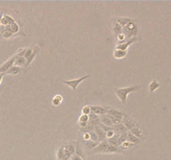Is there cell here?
Masks as SVG:
<instances>
[{
    "label": "cell",
    "mask_w": 171,
    "mask_h": 160,
    "mask_svg": "<svg viewBox=\"0 0 171 160\" xmlns=\"http://www.w3.org/2000/svg\"><path fill=\"white\" fill-rule=\"evenodd\" d=\"M32 54H33V49H28L27 50H26V52H25V54H24V58L26 60L28 59V58L30 57L31 55H32Z\"/></svg>",
    "instance_id": "obj_35"
},
{
    "label": "cell",
    "mask_w": 171,
    "mask_h": 160,
    "mask_svg": "<svg viewBox=\"0 0 171 160\" xmlns=\"http://www.w3.org/2000/svg\"><path fill=\"white\" fill-rule=\"evenodd\" d=\"M89 133V137H90V140L94 142H99V139H98V136H97L96 133L94 131H92Z\"/></svg>",
    "instance_id": "obj_30"
},
{
    "label": "cell",
    "mask_w": 171,
    "mask_h": 160,
    "mask_svg": "<svg viewBox=\"0 0 171 160\" xmlns=\"http://www.w3.org/2000/svg\"><path fill=\"white\" fill-rule=\"evenodd\" d=\"M83 139H84L85 141H88V140H90L89 133H84V135H83Z\"/></svg>",
    "instance_id": "obj_42"
},
{
    "label": "cell",
    "mask_w": 171,
    "mask_h": 160,
    "mask_svg": "<svg viewBox=\"0 0 171 160\" xmlns=\"http://www.w3.org/2000/svg\"><path fill=\"white\" fill-rule=\"evenodd\" d=\"M10 29H11L12 33H17V32L19 31V25L17 24L16 23H14V24L10 25Z\"/></svg>",
    "instance_id": "obj_31"
},
{
    "label": "cell",
    "mask_w": 171,
    "mask_h": 160,
    "mask_svg": "<svg viewBox=\"0 0 171 160\" xmlns=\"http://www.w3.org/2000/svg\"><path fill=\"white\" fill-rule=\"evenodd\" d=\"M94 130V126H91V125H89V124H88L84 128H80V132H82V133H88Z\"/></svg>",
    "instance_id": "obj_24"
},
{
    "label": "cell",
    "mask_w": 171,
    "mask_h": 160,
    "mask_svg": "<svg viewBox=\"0 0 171 160\" xmlns=\"http://www.w3.org/2000/svg\"><path fill=\"white\" fill-rule=\"evenodd\" d=\"M4 18H5V19H7V21H8V25H11V24H14V23H15V21H14V19H13L12 17L8 16V15H5V16H4Z\"/></svg>",
    "instance_id": "obj_37"
},
{
    "label": "cell",
    "mask_w": 171,
    "mask_h": 160,
    "mask_svg": "<svg viewBox=\"0 0 171 160\" xmlns=\"http://www.w3.org/2000/svg\"><path fill=\"white\" fill-rule=\"evenodd\" d=\"M126 54H127V51H123V50H119V49H116L113 54V57L117 58V59L123 58L126 56Z\"/></svg>",
    "instance_id": "obj_15"
},
{
    "label": "cell",
    "mask_w": 171,
    "mask_h": 160,
    "mask_svg": "<svg viewBox=\"0 0 171 160\" xmlns=\"http://www.w3.org/2000/svg\"><path fill=\"white\" fill-rule=\"evenodd\" d=\"M64 147H62V148H60V149H58V154H57V158H58V160L62 159L63 155H64Z\"/></svg>",
    "instance_id": "obj_33"
},
{
    "label": "cell",
    "mask_w": 171,
    "mask_h": 160,
    "mask_svg": "<svg viewBox=\"0 0 171 160\" xmlns=\"http://www.w3.org/2000/svg\"><path fill=\"white\" fill-rule=\"evenodd\" d=\"M62 101H63V97H62L61 95H56L55 97L53 98L52 104L53 106L60 105V103Z\"/></svg>",
    "instance_id": "obj_23"
},
{
    "label": "cell",
    "mask_w": 171,
    "mask_h": 160,
    "mask_svg": "<svg viewBox=\"0 0 171 160\" xmlns=\"http://www.w3.org/2000/svg\"><path fill=\"white\" fill-rule=\"evenodd\" d=\"M138 40V38L137 37H134L132 38H130V39H128L125 43L122 44H119L118 46H117V49H119V50H123V51H127V49L132 44H134L135 42Z\"/></svg>",
    "instance_id": "obj_6"
},
{
    "label": "cell",
    "mask_w": 171,
    "mask_h": 160,
    "mask_svg": "<svg viewBox=\"0 0 171 160\" xmlns=\"http://www.w3.org/2000/svg\"><path fill=\"white\" fill-rule=\"evenodd\" d=\"M106 153H123V151L120 150L118 147L113 146V145H110V144H109V147H108L107 152Z\"/></svg>",
    "instance_id": "obj_25"
},
{
    "label": "cell",
    "mask_w": 171,
    "mask_h": 160,
    "mask_svg": "<svg viewBox=\"0 0 171 160\" xmlns=\"http://www.w3.org/2000/svg\"><path fill=\"white\" fill-rule=\"evenodd\" d=\"M64 149H67L72 155L75 154V147L72 144H67L66 146L64 147Z\"/></svg>",
    "instance_id": "obj_28"
},
{
    "label": "cell",
    "mask_w": 171,
    "mask_h": 160,
    "mask_svg": "<svg viewBox=\"0 0 171 160\" xmlns=\"http://www.w3.org/2000/svg\"><path fill=\"white\" fill-rule=\"evenodd\" d=\"M100 123L102 124L105 125V126H109V127H112L113 126V123L111 122V120L109 119L106 114L105 115H102V116L100 117Z\"/></svg>",
    "instance_id": "obj_14"
},
{
    "label": "cell",
    "mask_w": 171,
    "mask_h": 160,
    "mask_svg": "<svg viewBox=\"0 0 171 160\" xmlns=\"http://www.w3.org/2000/svg\"><path fill=\"white\" fill-rule=\"evenodd\" d=\"M122 123L125 126V128H127V130H131L134 128L137 127V125L134 121H133L130 117H128L127 115H125L124 117V119L122 120Z\"/></svg>",
    "instance_id": "obj_5"
},
{
    "label": "cell",
    "mask_w": 171,
    "mask_h": 160,
    "mask_svg": "<svg viewBox=\"0 0 171 160\" xmlns=\"http://www.w3.org/2000/svg\"><path fill=\"white\" fill-rule=\"evenodd\" d=\"M91 113V109L89 106H84L83 109H82V114H85V115H88V114Z\"/></svg>",
    "instance_id": "obj_32"
},
{
    "label": "cell",
    "mask_w": 171,
    "mask_h": 160,
    "mask_svg": "<svg viewBox=\"0 0 171 160\" xmlns=\"http://www.w3.org/2000/svg\"><path fill=\"white\" fill-rule=\"evenodd\" d=\"M141 87V85H135V86H131V87L124 88V89H115V93L117 95V97L119 98V100L121 101V103L123 104H125L126 100H127L128 95L130 94V93L136 91V90L139 89Z\"/></svg>",
    "instance_id": "obj_1"
},
{
    "label": "cell",
    "mask_w": 171,
    "mask_h": 160,
    "mask_svg": "<svg viewBox=\"0 0 171 160\" xmlns=\"http://www.w3.org/2000/svg\"><path fill=\"white\" fill-rule=\"evenodd\" d=\"M109 115H111V116L114 117L116 119H118L119 120H123L124 119V117L125 116V114L124 113H122L120 111H118V110H116V109H110V108H108L107 109V114Z\"/></svg>",
    "instance_id": "obj_7"
},
{
    "label": "cell",
    "mask_w": 171,
    "mask_h": 160,
    "mask_svg": "<svg viewBox=\"0 0 171 160\" xmlns=\"http://www.w3.org/2000/svg\"><path fill=\"white\" fill-rule=\"evenodd\" d=\"M26 63H27V60L25 59L24 57H16V59H15L14 64V66L20 67V66L26 65Z\"/></svg>",
    "instance_id": "obj_16"
},
{
    "label": "cell",
    "mask_w": 171,
    "mask_h": 160,
    "mask_svg": "<svg viewBox=\"0 0 171 160\" xmlns=\"http://www.w3.org/2000/svg\"><path fill=\"white\" fill-rule=\"evenodd\" d=\"M113 131H114V133H119V134H121V133H127V128H125L123 123H119V124H115L113 125Z\"/></svg>",
    "instance_id": "obj_11"
},
{
    "label": "cell",
    "mask_w": 171,
    "mask_h": 160,
    "mask_svg": "<svg viewBox=\"0 0 171 160\" xmlns=\"http://www.w3.org/2000/svg\"><path fill=\"white\" fill-rule=\"evenodd\" d=\"M75 154L78 155V156H79L80 158H83V151L82 148L80 145H77V146L75 147Z\"/></svg>",
    "instance_id": "obj_26"
},
{
    "label": "cell",
    "mask_w": 171,
    "mask_h": 160,
    "mask_svg": "<svg viewBox=\"0 0 171 160\" xmlns=\"http://www.w3.org/2000/svg\"><path fill=\"white\" fill-rule=\"evenodd\" d=\"M88 123H84V122H79V125L80 128H84L86 127Z\"/></svg>",
    "instance_id": "obj_43"
},
{
    "label": "cell",
    "mask_w": 171,
    "mask_h": 160,
    "mask_svg": "<svg viewBox=\"0 0 171 160\" xmlns=\"http://www.w3.org/2000/svg\"><path fill=\"white\" fill-rule=\"evenodd\" d=\"M139 33V28L138 26L134 23V21L130 24H128L125 27L123 28L122 29V33L125 36L126 39H130L134 37H136V35Z\"/></svg>",
    "instance_id": "obj_2"
},
{
    "label": "cell",
    "mask_w": 171,
    "mask_h": 160,
    "mask_svg": "<svg viewBox=\"0 0 171 160\" xmlns=\"http://www.w3.org/2000/svg\"><path fill=\"white\" fill-rule=\"evenodd\" d=\"M71 160H83V158H80L79 156H78V155L74 154L71 156Z\"/></svg>",
    "instance_id": "obj_40"
},
{
    "label": "cell",
    "mask_w": 171,
    "mask_h": 160,
    "mask_svg": "<svg viewBox=\"0 0 171 160\" xmlns=\"http://www.w3.org/2000/svg\"><path fill=\"white\" fill-rule=\"evenodd\" d=\"M135 145V144H131L130 142L129 141H125L124 143H123V144L120 145V148H121L122 149H130V148H131V147H133Z\"/></svg>",
    "instance_id": "obj_29"
},
{
    "label": "cell",
    "mask_w": 171,
    "mask_h": 160,
    "mask_svg": "<svg viewBox=\"0 0 171 160\" xmlns=\"http://www.w3.org/2000/svg\"><path fill=\"white\" fill-rule=\"evenodd\" d=\"M84 144H85L86 148L88 150H93L94 148H96L99 145V142H94L91 141V140H88V141H85Z\"/></svg>",
    "instance_id": "obj_19"
},
{
    "label": "cell",
    "mask_w": 171,
    "mask_h": 160,
    "mask_svg": "<svg viewBox=\"0 0 171 160\" xmlns=\"http://www.w3.org/2000/svg\"><path fill=\"white\" fill-rule=\"evenodd\" d=\"M131 22H133V19H130V18H119L116 20V23H118L123 28L125 27L128 24H130Z\"/></svg>",
    "instance_id": "obj_13"
},
{
    "label": "cell",
    "mask_w": 171,
    "mask_h": 160,
    "mask_svg": "<svg viewBox=\"0 0 171 160\" xmlns=\"http://www.w3.org/2000/svg\"><path fill=\"white\" fill-rule=\"evenodd\" d=\"M12 34H13V33H12L11 32H9V31H4V32H3V37H4V38H10V37L12 36Z\"/></svg>",
    "instance_id": "obj_39"
},
{
    "label": "cell",
    "mask_w": 171,
    "mask_h": 160,
    "mask_svg": "<svg viewBox=\"0 0 171 160\" xmlns=\"http://www.w3.org/2000/svg\"><path fill=\"white\" fill-rule=\"evenodd\" d=\"M94 131L96 133L97 136H98L99 142L101 143L103 141H105V139H106V133L101 128H100L99 126H96V127H94Z\"/></svg>",
    "instance_id": "obj_10"
},
{
    "label": "cell",
    "mask_w": 171,
    "mask_h": 160,
    "mask_svg": "<svg viewBox=\"0 0 171 160\" xmlns=\"http://www.w3.org/2000/svg\"><path fill=\"white\" fill-rule=\"evenodd\" d=\"M22 71V68L20 67H17V66H12L11 68H9L6 73H9V74H18Z\"/></svg>",
    "instance_id": "obj_20"
},
{
    "label": "cell",
    "mask_w": 171,
    "mask_h": 160,
    "mask_svg": "<svg viewBox=\"0 0 171 160\" xmlns=\"http://www.w3.org/2000/svg\"><path fill=\"white\" fill-rule=\"evenodd\" d=\"M122 29H123V27L121 25H119L118 23H113V32L115 35H119L122 33Z\"/></svg>",
    "instance_id": "obj_17"
},
{
    "label": "cell",
    "mask_w": 171,
    "mask_h": 160,
    "mask_svg": "<svg viewBox=\"0 0 171 160\" xmlns=\"http://www.w3.org/2000/svg\"><path fill=\"white\" fill-rule=\"evenodd\" d=\"M79 122L88 123V115L82 114V115L79 117Z\"/></svg>",
    "instance_id": "obj_34"
},
{
    "label": "cell",
    "mask_w": 171,
    "mask_h": 160,
    "mask_svg": "<svg viewBox=\"0 0 171 160\" xmlns=\"http://www.w3.org/2000/svg\"><path fill=\"white\" fill-rule=\"evenodd\" d=\"M91 112H93L94 114H95L98 116H102L105 114H107V109L108 108H105V107H101V106H91Z\"/></svg>",
    "instance_id": "obj_8"
},
{
    "label": "cell",
    "mask_w": 171,
    "mask_h": 160,
    "mask_svg": "<svg viewBox=\"0 0 171 160\" xmlns=\"http://www.w3.org/2000/svg\"><path fill=\"white\" fill-rule=\"evenodd\" d=\"M159 87H160V84L158 83L157 80H154L149 84V89L150 92H155V90L159 89Z\"/></svg>",
    "instance_id": "obj_22"
},
{
    "label": "cell",
    "mask_w": 171,
    "mask_h": 160,
    "mask_svg": "<svg viewBox=\"0 0 171 160\" xmlns=\"http://www.w3.org/2000/svg\"><path fill=\"white\" fill-rule=\"evenodd\" d=\"M89 75H85V76L83 77H81V78H79V79H74V80H64V79H60L61 82H63L64 84H67L68 86H69V87L71 88L73 90H76V89H77V87L79 86V84H80L83 81H84L85 79H88L89 78Z\"/></svg>",
    "instance_id": "obj_3"
},
{
    "label": "cell",
    "mask_w": 171,
    "mask_h": 160,
    "mask_svg": "<svg viewBox=\"0 0 171 160\" xmlns=\"http://www.w3.org/2000/svg\"><path fill=\"white\" fill-rule=\"evenodd\" d=\"M130 133H132L133 135L135 136V137H137V138H140L143 137V133H142V131L139 129V127H135L134 128H132L131 130H130Z\"/></svg>",
    "instance_id": "obj_18"
},
{
    "label": "cell",
    "mask_w": 171,
    "mask_h": 160,
    "mask_svg": "<svg viewBox=\"0 0 171 160\" xmlns=\"http://www.w3.org/2000/svg\"><path fill=\"white\" fill-rule=\"evenodd\" d=\"M127 140L133 144H139L141 143L140 138H137V137H135V136H134L130 132L127 133Z\"/></svg>",
    "instance_id": "obj_12"
},
{
    "label": "cell",
    "mask_w": 171,
    "mask_h": 160,
    "mask_svg": "<svg viewBox=\"0 0 171 160\" xmlns=\"http://www.w3.org/2000/svg\"><path fill=\"white\" fill-rule=\"evenodd\" d=\"M100 119V116H98L95 114H94L93 112H91L90 114H88V120H96Z\"/></svg>",
    "instance_id": "obj_36"
},
{
    "label": "cell",
    "mask_w": 171,
    "mask_h": 160,
    "mask_svg": "<svg viewBox=\"0 0 171 160\" xmlns=\"http://www.w3.org/2000/svg\"><path fill=\"white\" fill-rule=\"evenodd\" d=\"M115 135V133H114V131L111 130V131H109V132H107L106 133V138H112L113 137V136Z\"/></svg>",
    "instance_id": "obj_38"
},
{
    "label": "cell",
    "mask_w": 171,
    "mask_h": 160,
    "mask_svg": "<svg viewBox=\"0 0 171 160\" xmlns=\"http://www.w3.org/2000/svg\"><path fill=\"white\" fill-rule=\"evenodd\" d=\"M109 143L108 141H103L99 145L94 148L93 150H91V154H100V153H106L107 152V149L109 147Z\"/></svg>",
    "instance_id": "obj_4"
},
{
    "label": "cell",
    "mask_w": 171,
    "mask_h": 160,
    "mask_svg": "<svg viewBox=\"0 0 171 160\" xmlns=\"http://www.w3.org/2000/svg\"><path fill=\"white\" fill-rule=\"evenodd\" d=\"M2 79H3V74H2V75L0 74V84H1V82H2Z\"/></svg>",
    "instance_id": "obj_44"
},
{
    "label": "cell",
    "mask_w": 171,
    "mask_h": 160,
    "mask_svg": "<svg viewBox=\"0 0 171 160\" xmlns=\"http://www.w3.org/2000/svg\"><path fill=\"white\" fill-rule=\"evenodd\" d=\"M38 51H39V49L38 48V47H36L35 49H34V50H33V54H32V55H31L30 57L28 58V59H27V63H26V65L25 66H27V67H28V66L31 63L33 62V60L34 59V58H35L36 55H37V53H38Z\"/></svg>",
    "instance_id": "obj_21"
},
{
    "label": "cell",
    "mask_w": 171,
    "mask_h": 160,
    "mask_svg": "<svg viewBox=\"0 0 171 160\" xmlns=\"http://www.w3.org/2000/svg\"><path fill=\"white\" fill-rule=\"evenodd\" d=\"M107 115V117L109 119L111 120V122L113 123V124H119V123H121V120L118 119H116V118H114V117L111 116V115H109V114H106Z\"/></svg>",
    "instance_id": "obj_27"
},
{
    "label": "cell",
    "mask_w": 171,
    "mask_h": 160,
    "mask_svg": "<svg viewBox=\"0 0 171 160\" xmlns=\"http://www.w3.org/2000/svg\"><path fill=\"white\" fill-rule=\"evenodd\" d=\"M15 59H16V56H14L12 58L7 61V62L3 64V65L0 67V73H6L7 71L11 68L12 66H14V63L15 62Z\"/></svg>",
    "instance_id": "obj_9"
},
{
    "label": "cell",
    "mask_w": 171,
    "mask_h": 160,
    "mask_svg": "<svg viewBox=\"0 0 171 160\" xmlns=\"http://www.w3.org/2000/svg\"><path fill=\"white\" fill-rule=\"evenodd\" d=\"M0 22H1V24H3V25H6V26H7V25H8V21H7V19H6L5 18H4V17L1 19V20H0Z\"/></svg>",
    "instance_id": "obj_41"
}]
</instances>
